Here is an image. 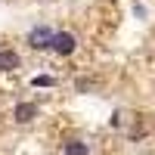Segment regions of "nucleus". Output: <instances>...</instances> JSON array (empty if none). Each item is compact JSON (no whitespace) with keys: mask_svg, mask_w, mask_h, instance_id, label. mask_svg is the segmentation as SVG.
Instances as JSON below:
<instances>
[{"mask_svg":"<svg viewBox=\"0 0 155 155\" xmlns=\"http://www.w3.org/2000/svg\"><path fill=\"white\" fill-rule=\"evenodd\" d=\"M53 37H56V31L50 28V25H34L25 41H28L34 50H53Z\"/></svg>","mask_w":155,"mask_h":155,"instance_id":"f257e3e1","label":"nucleus"},{"mask_svg":"<svg viewBox=\"0 0 155 155\" xmlns=\"http://www.w3.org/2000/svg\"><path fill=\"white\" fill-rule=\"evenodd\" d=\"M74 47H78V37H74L71 31H56V37H53V53H59V56H71Z\"/></svg>","mask_w":155,"mask_h":155,"instance_id":"f03ea898","label":"nucleus"},{"mask_svg":"<svg viewBox=\"0 0 155 155\" xmlns=\"http://www.w3.org/2000/svg\"><path fill=\"white\" fill-rule=\"evenodd\" d=\"M12 115H16V121H19V124H28V121H34V118H37V102H19Z\"/></svg>","mask_w":155,"mask_h":155,"instance_id":"7ed1b4c3","label":"nucleus"},{"mask_svg":"<svg viewBox=\"0 0 155 155\" xmlns=\"http://www.w3.org/2000/svg\"><path fill=\"white\" fill-rule=\"evenodd\" d=\"M22 65V56L16 50H0V71H16Z\"/></svg>","mask_w":155,"mask_h":155,"instance_id":"20e7f679","label":"nucleus"},{"mask_svg":"<svg viewBox=\"0 0 155 155\" xmlns=\"http://www.w3.org/2000/svg\"><path fill=\"white\" fill-rule=\"evenodd\" d=\"M65 155H90V149L81 140H71V143H65Z\"/></svg>","mask_w":155,"mask_h":155,"instance_id":"39448f33","label":"nucleus"},{"mask_svg":"<svg viewBox=\"0 0 155 155\" xmlns=\"http://www.w3.org/2000/svg\"><path fill=\"white\" fill-rule=\"evenodd\" d=\"M31 84H34V87H53L56 81H53V78H47V74H37V78H31Z\"/></svg>","mask_w":155,"mask_h":155,"instance_id":"423d86ee","label":"nucleus"}]
</instances>
